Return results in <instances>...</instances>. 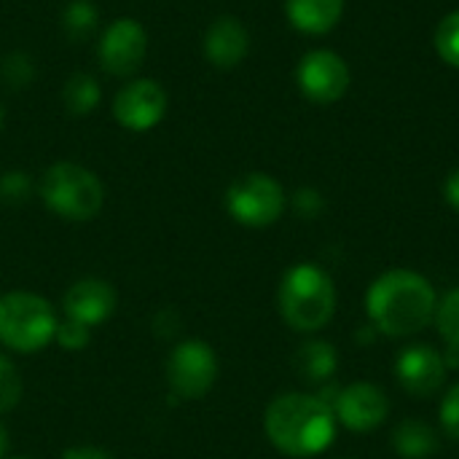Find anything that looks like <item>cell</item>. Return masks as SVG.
Masks as SVG:
<instances>
[{"instance_id":"cell-17","label":"cell","mask_w":459,"mask_h":459,"mask_svg":"<svg viewBox=\"0 0 459 459\" xmlns=\"http://www.w3.org/2000/svg\"><path fill=\"white\" fill-rule=\"evenodd\" d=\"M393 449L403 459H428L441 449V438L428 422L403 420L393 430Z\"/></svg>"},{"instance_id":"cell-26","label":"cell","mask_w":459,"mask_h":459,"mask_svg":"<svg viewBox=\"0 0 459 459\" xmlns=\"http://www.w3.org/2000/svg\"><path fill=\"white\" fill-rule=\"evenodd\" d=\"M290 204H293L296 215H301V218H307V221L320 218V215H323V210H325V199H323V194H320L317 188H312V186L299 188V191L293 194Z\"/></svg>"},{"instance_id":"cell-30","label":"cell","mask_w":459,"mask_h":459,"mask_svg":"<svg viewBox=\"0 0 459 459\" xmlns=\"http://www.w3.org/2000/svg\"><path fill=\"white\" fill-rule=\"evenodd\" d=\"M5 452H8V430L0 425V459H5Z\"/></svg>"},{"instance_id":"cell-5","label":"cell","mask_w":459,"mask_h":459,"mask_svg":"<svg viewBox=\"0 0 459 459\" xmlns=\"http://www.w3.org/2000/svg\"><path fill=\"white\" fill-rule=\"evenodd\" d=\"M38 194L56 218L73 223H86L97 218L105 204L102 180L89 167L75 161L51 164L38 183Z\"/></svg>"},{"instance_id":"cell-2","label":"cell","mask_w":459,"mask_h":459,"mask_svg":"<svg viewBox=\"0 0 459 459\" xmlns=\"http://www.w3.org/2000/svg\"><path fill=\"white\" fill-rule=\"evenodd\" d=\"M264 433L285 457H317L336 438V414L317 395L285 393L266 406Z\"/></svg>"},{"instance_id":"cell-19","label":"cell","mask_w":459,"mask_h":459,"mask_svg":"<svg viewBox=\"0 0 459 459\" xmlns=\"http://www.w3.org/2000/svg\"><path fill=\"white\" fill-rule=\"evenodd\" d=\"M97 22H100V13L91 0H73L62 11V30L73 40L89 38L97 30Z\"/></svg>"},{"instance_id":"cell-25","label":"cell","mask_w":459,"mask_h":459,"mask_svg":"<svg viewBox=\"0 0 459 459\" xmlns=\"http://www.w3.org/2000/svg\"><path fill=\"white\" fill-rule=\"evenodd\" d=\"M89 331H91L89 325H83V323H75V320L65 317V320H59V325H56V336H54V342H56L59 347H65L67 352H78V350H83V347L89 344V339H91V333H89Z\"/></svg>"},{"instance_id":"cell-22","label":"cell","mask_w":459,"mask_h":459,"mask_svg":"<svg viewBox=\"0 0 459 459\" xmlns=\"http://www.w3.org/2000/svg\"><path fill=\"white\" fill-rule=\"evenodd\" d=\"M24 395V382L16 363L0 352V414H8L19 406Z\"/></svg>"},{"instance_id":"cell-1","label":"cell","mask_w":459,"mask_h":459,"mask_svg":"<svg viewBox=\"0 0 459 459\" xmlns=\"http://www.w3.org/2000/svg\"><path fill=\"white\" fill-rule=\"evenodd\" d=\"M366 309L379 333L390 339H406L425 331L436 320L438 293L420 272L390 269L371 282L366 293Z\"/></svg>"},{"instance_id":"cell-9","label":"cell","mask_w":459,"mask_h":459,"mask_svg":"<svg viewBox=\"0 0 459 459\" xmlns=\"http://www.w3.org/2000/svg\"><path fill=\"white\" fill-rule=\"evenodd\" d=\"M100 67L116 78L134 75L148 56V32L137 19L121 16L105 27L97 46Z\"/></svg>"},{"instance_id":"cell-15","label":"cell","mask_w":459,"mask_h":459,"mask_svg":"<svg viewBox=\"0 0 459 459\" xmlns=\"http://www.w3.org/2000/svg\"><path fill=\"white\" fill-rule=\"evenodd\" d=\"M290 27L304 35H325L344 16V0H285Z\"/></svg>"},{"instance_id":"cell-8","label":"cell","mask_w":459,"mask_h":459,"mask_svg":"<svg viewBox=\"0 0 459 459\" xmlns=\"http://www.w3.org/2000/svg\"><path fill=\"white\" fill-rule=\"evenodd\" d=\"M350 65L331 48H312L299 59L296 83L301 94L315 105H333L350 89Z\"/></svg>"},{"instance_id":"cell-20","label":"cell","mask_w":459,"mask_h":459,"mask_svg":"<svg viewBox=\"0 0 459 459\" xmlns=\"http://www.w3.org/2000/svg\"><path fill=\"white\" fill-rule=\"evenodd\" d=\"M433 46H436V54L449 67L459 70V8L452 11V13H446L438 22L436 32H433Z\"/></svg>"},{"instance_id":"cell-29","label":"cell","mask_w":459,"mask_h":459,"mask_svg":"<svg viewBox=\"0 0 459 459\" xmlns=\"http://www.w3.org/2000/svg\"><path fill=\"white\" fill-rule=\"evenodd\" d=\"M444 196H446L449 207L459 212V169H455V172L446 178V183H444Z\"/></svg>"},{"instance_id":"cell-12","label":"cell","mask_w":459,"mask_h":459,"mask_svg":"<svg viewBox=\"0 0 459 459\" xmlns=\"http://www.w3.org/2000/svg\"><path fill=\"white\" fill-rule=\"evenodd\" d=\"M446 374L449 368L444 363V352L430 344H411L395 360V379L414 398L436 395L444 387Z\"/></svg>"},{"instance_id":"cell-10","label":"cell","mask_w":459,"mask_h":459,"mask_svg":"<svg viewBox=\"0 0 459 459\" xmlns=\"http://www.w3.org/2000/svg\"><path fill=\"white\" fill-rule=\"evenodd\" d=\"M167 89L153 78H132L113 97V116L129 132H148L167 116Z\"/></svg>"},{"instance_id":"cell-16","label":"cell","mask_w":459,"mask_h":459,"mask_svg":"<svg viewBox=\"0 0 459 459\" xmlns=\"http://www.w3.org/2000/svg\"><path fill=\"white\" fill-rule=\"evenodd\" d=\"M336 368H339V352L331 342L312 339V342H304L296 352V371L301 374L304 382L325 385L333 379Z\"/></svg>"},{"instance_id":"cell-18","label":"cell","mask_w":459,"mask_h":459,"mask_svg":"<svg viewBox=\"0 0 459 459\" xmlns=\"http://www.w3.org/2000/svg\"><path fill=\"white\" fill-rule=\"evenodd\" d=\"M62 102L73 116H86L102 102V86L89 73H73L62 86Z\"/></svg>"},{"instance_id":"cell-21","label":"cell","mask_w":459,"mask_h":459,"mask_svg":"<svg viewBox=\"0 0 459 459\" xmlns=\"http://www.w3.org/2000/svg\"><path fill=\"white\" fill-rule=\"evenodd\" d=\"M436 328L444 339L446 347L459 350V288L449 290L441 301H438V309H436Z\"/></svg>"},{"instance_id":"cell-32","label":"cell","mask_w":459,"mask_h":459,"mask_svg":"<svg viewBox=\"0 0 459 459\" xmlns=\"http://www.w3.org/2000/svg\"><path fill=\"white\" fill-rule=\"evenodd\" d=\"M5 459H8V457H5ZM11 459H30V457H11Z\"/></svg>"},{"instance_id":"cell-28","label":"cell","mask_w":459,"mask_h":459,"mask_svg":"<svg viewBox=\"0 0 459 459\" xmlns=\"http://www.w3.org/2000/svg\"><path fill=\"white\" fill-rule=\"evenodd\" d=\"M62 459H116L100 446H70L62 452Z\"/></svg>"},{"instance_id":"cell-27","label":"cell","mask_w":459,"mask_h":459,"mask_svg":"<svg viewBox=\"0 0 459 459\" xmlns=\"http://www.w3.org/2000/svg\"><path fill=\"white\" fill-rule=\"evenodd\" d=\"M441 428L449 438L459 441V385H455L441 401Z\"/></svg>"},{"instance_id":"cell-7","label":"cell","mask_w":459,"mask_h":459,"mask_svg":"<svg viewBox=\"0 0 459 459\" xmlns=\"http://www.w3.org/2000/svg\"><path fill=\"white\" fill-rule=\"evenodd\" d=\"M218 355L202 339L180 342L164 366L167 385L180 401H202L218 382Z\"/></svg>"},{"instance_id":"cell-24","label":"cell","mask_w":459,"mask_h":459,"mask_svg":"<svg viewBox=\"0 0 459 459\" xmlns=\"http://www.w3.org/2000/svg\"><path fill=\"white\" fill-rule=\"evenodd\" d=\"M32 194V180L30 175L19 172V169H11L5 175H0V202L5 204H19L24 199H30Z\"/></svg>"},{"instance_id":"cell-3","label":"cell","mask_w":459,"mask_h":459,"mask_svg":"<svg viewBox=\"0 0 459 459\" xmlns=\"http://www.w3.org/2000/svg\"><path fill=\"white\" fill-rule=\"evenodd\" d=\"M277 307L293 331L315 333L325 328L336 312V285L323 266L296 264L280 280Z\"/></svg>"},{"instance_id":"cell-11","label":"cell","mask_w":459,"mask_h":459,"mask_svg":"<svg viewBox=\"0 0 459 459\" xmlns=\"http://www.w3.org/2000/svg\"><path fill=\"white\" fill-rule=\"evenodd\" d=\"M336 422H342L352 433H371L379 425H385L390 414V398L382 387L371 382H355L347 387H339V395L333 401Z\"/></svg>"},{"instance_id":"cell-31","label":"cell","mask_w":459,"mask_h":459,"mask_svg":"<svg viewBox=\"0 0 459 459\" xmlns=\"http://www.w3.org/2000/svg\"><path fill=\"white\" fill-rule=\"evenodd\" d=\"M0 129H3V108H0Z\"/></svg>"},{"instance_id":"cell-14","label":"cell","mask_w":459,"mask_h":459,"mask_svg":"<svg viewBox=\"0 0 459 459\" xmlns=\"http://www.w3.org/2000/svg\"><path fill=\"white\" fill-rule=\"evenodd\" d=\"M204 56L218 70H234L245 62L250 51V32L237 16H218L202 40Z\"/></svg>"},{"instance_id":"cell-4","label":"cell","mask_w":459,"mask_h":459,"mask_svg":"<svg viewBox=\"0 0 459 459\" xmlns=\"http://www.w3.org/2000/svg\"><path fill=\"white\" fill-rule=\"evenodd\" d=\"M56 309L38 293L8 290L0 296V347L19 355L46 350L56 336Z\"/></svg>"},{"instance_id":"cell-23","label":"cell","mask_w":459,"mask_h":459,"mask_svg":"<svg viewBox=\"0 0 459 459\" xmlns=\"http://www.w3.org/2000/svg\"><path fill=\"white\" fill-rule=\"evenodd\" d=\"M35 78V62L24 51H13L0 62V81L8 89H27Z\"/></svg>"},{"instance_id":"cell-13","label":"cell","mask_w":459,"mask_h":459,"mask_svg":"<svg viewBox=\"0 0 459 459\" xmlns=\"http://www.w3.org/2000/svg\"><path fill=\"white\" fill-rule=\"evenodd\" d=\"M116 307H118L116 288L108 280H100V277H83V280L73 282L67 288L65 299H62L65 317H70L75 323H83L89 328L102 325L105 320H110Z\"/></svg>"},{"instance_id":"cell-6","label":"cell","mask_w":459,"mask_h":459,"mask_svg":"<svg viewBox=\"0 0 459 459\" xmlns=\"http://www.w3.org/2000/svg\"><path fill=\"white\" fill-rule=\"evenodd\" d=\"M226 212L247 229L277 223L288 207L285 188L266 172H247L226 188Z\"/></svg>"}]
</instances>
